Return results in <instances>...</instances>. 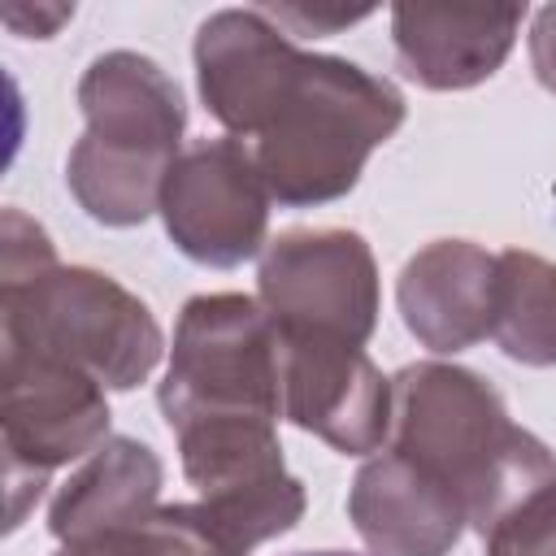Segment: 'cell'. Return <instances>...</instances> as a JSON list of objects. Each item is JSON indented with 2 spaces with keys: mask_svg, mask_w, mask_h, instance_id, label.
<instances>
[{
  "mask_svg": "<svg viewBox=\"0 0 556 556\" xmlns=\"http://www.w3.org/2000/svg\"><path fill=\"white\" fill-rule=\"evenodd\" d=\"M521 22L526 4H395L391 39L413 83L465 91L508 61Z\"/></svg>",
  "mask_w": 556,
  "mask_h": 556,
  "instance_id": "obj_12",
  "label": "cell"
},
{
  "mask_svg": "<svg viewBox=\"0 0 556 556\" xmlns=\"http://www.w3.org/2000/svg\"><path fill=\"white\" fill-rule=\"evenodd\" d=\"M56 556H226V552L195 521L191 504H165L126 530H109L83 543H61Z\"/></svg>",
  "mask_w": 556,
  "mask_h": 556,
  "instance_id": "obj_17",
  "label": "cell"
},
{
  "mask_svg": "<svg viewBox=\"0 0 556 556\" xmlns=\"http://www.w3.org/2000/svg\"><path fill=\"white\" fill-rule=\"evenodd\" d=\"M530 65L534 78L556 96V4H543L530 22Z\"/></svg>",
  "mask_w": 556,
  "mask_h": 556,
  "instance_id": "obj_21",
  "label": "cell"
},
{
  "mask_svg": "<svg viewBox=\"0 0 556 556\" xmlns=\"http://www.w3.org/2000/svg\"><path fill=\"white\" fill-rule=\"evenodd\" d=\"M78 109L87 117L83 139L100 148L152 161H178L182 152L187 100L178 83L143 52H100L78 78Z\"/></svg>",
  "mask_w": 556,
  "mask_h": 556,
  "instance_id": "obj_13",
  "label": "cell"
},
{
  "mask_svg": "<svg viewBox=\"0 0 556 556\" xmlns=\"http://www.w3.org/2000/svg\"><path fill=\"white\" fill-rule=\"evenodd\" d=\"M169 430L182 473L200 491L191 513L226 556H248L304 517V482L282 465L274 417L195 413Z\"/></svg>",
  "mask_w": 556,
  "mask_h": 556,
  "instance_id": "obj_4",
  "label": "cell"
},
{
  "mask_svg": "<svg viewBox=\"0 0 556 556\" xmlns=\"http://www.w3.org/2000/svg\"><path fill=\"white\" fill-rule=\"evenodd\" d=\"M348 517L374 556H447L469 526L465 504L395 447L356 469Z\"/></svg>",
  "mask_w": 556,
  "mask_h": 556,
  "instance_id": "obj_11",
  "label": "cell"
},
{
  "mask_svg": "<svg viewBox=\"0 0 556 556\" xmlns=\"http://www.w3.org/2000/svg\"><path fill=\"white\" fill-rule=\"evenodd\" d=\"M395 304L421 348L439 356L473 348L491 334L495 317V252L473 239L426 243L404 261Z\"/></svg>",
  "mask_w": 556,
  "mask_h": 556,
  "instance_id": "obj_14",
  "label": "cell"
},
{
  "mask_svg": "<svg viewBox=\"0 0 556 556\" xmlns=\"http://www.w3.org/2000/svg\"><path fill=\"white\" fill-rule=\"evenodd\" d=\"M282 417L343 456H374L391 439V378L361 343L317 330H278Z\"/></svg>",
  "mask_w": 556,
  "mask_h": 556,
  "instance_id": "obj_9",
  "label": "cell"
},
{
  "mask_svg": "<svg viewBox=\"0 0 556 556\" xmlns=\"http://www.w3.org/2000/svg\"><path fill=\"white\" fill-rule=\"evenodd\" d=\"M295 556H352V552H295Z\"/></svg>",
  "mask_w": 556,
  "mask_h": 556,
  "instance_id": "obj_23",
  "label": "cell"
},
{
  "mask_svg": "<svg viewBox=\"0 0 556 556\" xmlns=\"http://www.w3.org/2000/svg\"><path fill=\"white\" fill-rule=\"evenodd\" d=\"M0 348H30L87 369L104 391L152 378L165 334L152 308L91 265H56L22 287H0Z\"/></svg>",
  "mask_w": 556,
  "mask_h": 556,
  "instance_id": "obj_3",
  "label": "cell"
},
{
  "mask_svg": "<svg viewBox=\"0 0 556 556\" xmlns=\"http://www.w3.org/2000/svg\"><path fill=\"white\" fill-rule=\"evenodd\" d=\"M165 421L195 413L282 417L278 326L256 295H191L174 326L169 369L156 391Z\"/></svg>",
  "mask_w": 556,
  "mask_h": 556,
  "instance_id": "obj_5",
  "label": "cell"
},
{
  "mask_svg": "<svg viewBox=\"0 0 556 556\" xmlns=\"http://www.w3.org/2000/svg\"><path fill=\"white\" fill-rule=\"evenodd\" d=\"M256 300L278 330H317L369 343L378 330V265L356 230H287L265 243Z\"/></svg>",
  "mask_w": 556,
  "mask_h": 556,
  "instance_id": "obj_7",
  "label": "cell"
},
{
  "mask_svg": "<svg viewBox=\"0 0 556 556\" xmlns=\"http://www.w3.org/2000/svg\"><path fill=\"white\" fill-rule=\"evenodd\" d=\"M161 456L130 434H109L56 491L48 530L61 543H83L152 517L161 504Z\"/></svg>",
  "mask_w": 556,
  "mask_h": 556,
  "instance_id": "obj_15",
  "label": "cell"
},
{
  "mask_svg": "<svg viewBox=\"0 0 556 556\" xmlns=\"http://www.w3.org/2000/svg\"><path fill=\"white\" fill-rule=\"evenodd\" d=\"M391 447L434 473L460 504L478 534L556 486L552 447L521 430L500 391L443 361L404 365L391 378Z\"/></svg>",
  "mask_w": 556,
  "mask_h": 556,
  "instance_id": "obj_1",
  "label": "cell"
},
{
  "mask_svg": "<svg viewBox=\"0 0 556 556\" xmlns=\"http://www.w3.org/2000/svg\"><path fill=\"white\" fill-rule=\"evenodd\" d=\"M70 17H74V4H35V9L30 4H9L4 9V26L26 35V39H48Z\"/></svg>",
  "mask_w": 556,
  "mask_h": 556,
  "instance_id": "obj_22",
  "label": "cell"
},
{
  "mask_svg": "<svg viewBox=\"0 0 556 556\" xmlns=\"http://www.w3.org/2000/svg\"><path fill=\"white\" fill-rule=\"evenodd\" d=\"M287 35H330L339 26H352L361 17H369V9H304V4H282V9H265Z\"/></svg>",
  "mask_w": 556,
  "mask_h": 556,
  "instance_id": "obj_20",
  "label": "cell"
},
{
  "mask_svg": "<svg viewBox=\"0 0 556 556\" xmlns=\"http://www.w3.org/2000/svg\"><path fill=\"white\" fill-rule=\"evenodd\" d=\"M0 434L9 478V530L22 526L30 500L56 465L87 460L109 439L104 387L48 352L0 348Z\"/></svg>",
  "mask_w": 556,
  "mask_h": 556,
  "instance_id": "obj_6",
  "label": "cell"
},
{
  "mask_svg": "<svg viewBox=\"0 0 556 556\" xmlns=\"http://www.w3.org/2000/svg\"><path fill=\"white\" fill-rule=\"evenodd\" d=\"M491 339L508 361L556 365V265L539 252H495V317Z\"/></svg>",
  "mask_w": 556,
  "mask_h": 556,
  "instance_id": "obj_16",
  "label": "cell"
},
{
  "mask_svg": "<svg viewBox=\"0 0 556 556\" xmlns=\"http://www.w3.org/2000/svg\"><path fill=\"white\" fill-rule=\"evenodd\" d=\"M404 96L365 65L300 52L248 139L269 200L317 208L348 195L374 148L404 126Z\"/></svg>",
  "mask_w": 556,
  "mask_h": 556,
  "instance_id": "obj_2",
  "label": "cell"
},
{
  "mask_svg": "<svg viewBox=\"0 0 556 556\" xmlns=\"http://www.w3.org/2000/svg\"><path fill=\"white\" fill-rule=\"evenodd\" d=\"M56 248L48 239V230L26 217L22 208H4L0 213V287H22L35 282L39 274L56 269Z\"/></svg>",
  "mask_w": 556,
  "mask_h": 556,
  "instance_id": "obj_19",
  "label": "cell"
},
{
  "mask_svg": "<svg viewBox=\"0 0 556 556\" xmlns=\"http://www.w3.org/2000/svg\"><path fill=\"white\" fill-rule=\"evenodd\" d=\"M486 556H556V486L539 491L530 504L508 513L482 534Z\"/></svg>",
  "mask_w": 556,
  "mask_h": 556,
  "instance_id": "obj_18",
  "label": "cell"
},
{
  "mask_svg": "<svg viewBox=\"0 0 556 556\" xmlns=\"http://www.w3.org/2000/svg\"><path fill=\"white\" fill-rule=\"evenodd\" d=\"M195 87L230 139L248 143L300 48L265 9H222L195 30Z\"/></svg>",
  "mask_w": 556,
  "mask_h": 556,
  "instance_id": "obj_10",
  "label": "cell"
},
{
  "mask_svg": "<svg viewBox=\"0 0 556 556\" xmlns=\"http://www.w3.org/2000/svg\"><path fill=\"white\" fill-rule=\"evenodd\" d=\"M161 222L174 248L208 269H235L265 252L269 187L252 148L222 135L178 152L161 187Z\"/></svg>",
  "mask_w": 556,
  "mask_h": 556,
  "instance_id": "obj_8",
  "label": "cell"
}]
</instances>
